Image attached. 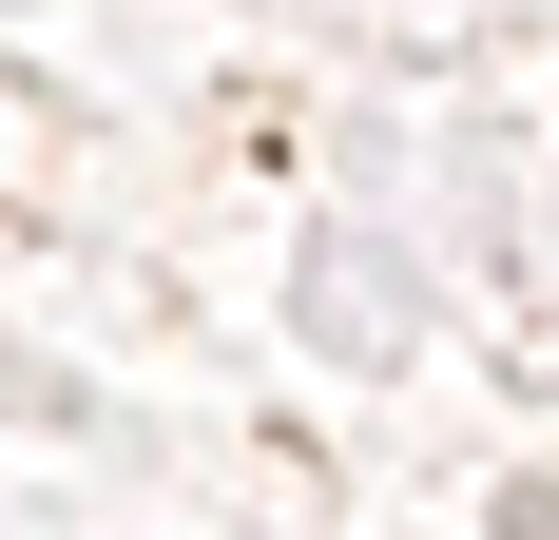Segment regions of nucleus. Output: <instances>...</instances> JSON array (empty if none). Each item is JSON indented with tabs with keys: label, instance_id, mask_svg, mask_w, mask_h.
I'll list each match as a JSON object with an SVG mask.
<instances>
[]
</instances>
